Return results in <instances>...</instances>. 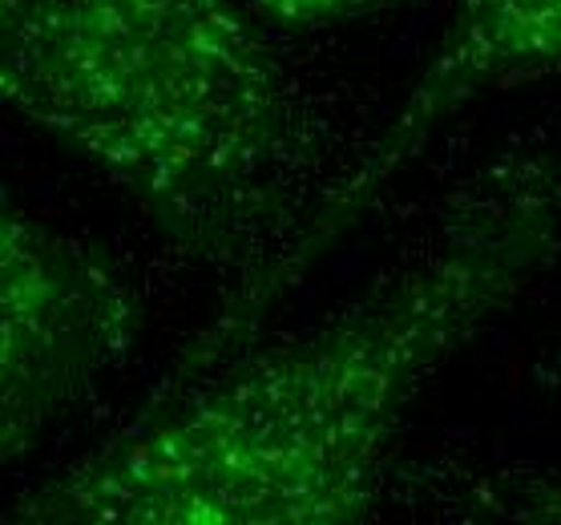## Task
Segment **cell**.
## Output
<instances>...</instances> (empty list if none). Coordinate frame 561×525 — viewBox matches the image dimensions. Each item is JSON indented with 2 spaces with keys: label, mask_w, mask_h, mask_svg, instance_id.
Masks as SVG:
<instances>
[{
  "label": "cell",
  "mask_w": 561,
  "mask_h": 525,
  "mask_svg": "<svg viewBox=\"0 0 561 525\" xmlns=\"http://www.w3.org/2000/svg\"><path fill=\"white\" fill-rule=\"evenodd\" d=\"M561 203L513 182L421 259L267 352L167 385L102 448L4 513L28 525H347L448 359L546 271Z\"/></svg>",
  "instance_id": "1"
},
{
  "label": "cell",
  "mask_w": 561,
  "mask_h": 525,
  "mask_svg": "<svg viewBox=\"0 0 561 525\" xmlns=\"http://www.w3.org/2000/svg\"><path fill=\"white\" fill-rule=\"evenodd\" d=\"M0 110L203 263L267 243L307 158L291 81L239 0H0Z\"/></svg>",
  "instance_id": "2"
},
{
  "label": "cell",
  "mask_w": 561,
  "mask_h": 525,
  "mask_svg": "<svg viewBox=\"0 0 561 525\" xmlns=\"http://www.w3.org/2000/svg\"><path fill=\"white\" fill-rule=\"evenodd\" d=\"M134 335L138 311L114 271L0 198V473L126 364Z\"/></svg>",
  "instance_id": "3"
},
{
  "label": "cell",
  "mask_w": 561,
  "mask_h": 525,
  "mask_svg": "<svg viewBox=\"0 0 561 525\" xmlns=\"http://www.w3.org/2000/svg\"><path fill=\"white\" fill-rule=\"evenodd\" d=\"M243 4H251L259 16L287 28H335L392 13L409 0H243Z\"/></svg>",
  "instance_id": "4"
},
{
  "label": "cell",
  "mask_w": 561,
  "mask_h": 525,
  "mask_svg": "<svg viewBox=\"0 0 561 525\" xmlns=\"http://www.w3.org/2000/svg\"><path fill=\"white\" fill-rule=\"evenodd\" d=\"M517 513L529 522H561V493H546L534 501H517Z\"/></svg>",
  "instance_id": "5"
}]
</instances>
